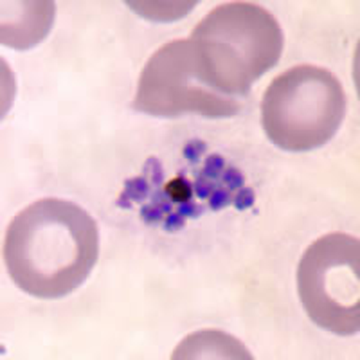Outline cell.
<instances>
[{"label": "cell", "instance_id": "obj_1", "mask_svg": "<svg viewBox=\"0 0 360 360\" xmlns=\"http://www.w3.org/2000/svg\"><path fill=\"white\" fill-rule=\"evenodd\" d=\"M99 252L98 224L62 198H41L13 218L4 238L9 278L38 299L69 295L90 276Z\"/></svg>", "mask_w": 360, "mask_h": 360}, {"label": "cell", "instance_id": "obj_2", "mask_svg": "<svg viewBox=\"0 0 360 360\" xmlns=\"http://www.w3.org/2000/svg\"><path fill=\"white\" fill-rule=\"evenodd\" d=\"M209 83L220 94L245 96L283 53V31L254 2H227L207 13L191 38Z\"/></svg>", "mask_w": 360, "mask_h": 360}, {"label": "cell", "instance_id": "obj_3", "mask_svg": "<svg viewBox=\"0 0 360 360\" xmlns=\"http://www.w3.org/2000/svg\"><path fill=\"white\" fill-rule=\"evenodd\" d=\"M346 114V94L335 74L295 65L272 79L262 99V124L285 152H311L332 139Z\"/></svg>", "mask_w": 360, "mask_h": 360}, {"label": "cell", "instance_id": "obj_4", "mask_svg": "<svg viewBox=\"0 0 360 360\" xmlns=\"http://www.w3.org/2000/svg\"><path fill=\"white\" fill-rule=\"evenodd\" d=\"M297 292L317 326L335 335H355L360 330L359 238L344 233L317 238L299 262Z\"/></svg>", "mask_w": 360, "mask_h": 360}, {"label": "cell", "instance_id": "obj_5", "mask_svg": "<svg viewBox=\"0 0 360 360\" xmlns=\"http://www.w3.org/2000/svg\"><path fill=\"white\" fill-rule=\"evenodd\" d=\"M134 108L155 117L182 114L233 117L242 105L213 89L197 49L188 38L162 45L148 60L141 72Z\"/></svg>", "mask_w": 360, "mask_h": 360}, {"label": "cell", "instance_id": "obj_6", "mask_svg": "<svg viewBox=\"0 0 360 360\" xmlns=\"http://www.w3.org/2000/svg\"><path fill=\"white\" fill-rule=\"evenodd\" d=\"M209 352H213L211 355L217 359H250L249 352L234 337L217 330H204L186 337L184 342L179 344V348L173 353V359H207Z\"/></svg>", "mask_w": 360, "mask_h": 360}, {"label": "cell", "instance_id": "obj_7", "mask_svg": "<svg viewBox=\"0 0 360 360\" xmlns=\"http://www.w3.org/2000/svg\"><path fill=\"white\" fill-rule=\"evenodd\" d=\"M164 193L168 195L169 200L176 202V204H188L193 198V188L184 176H175V179L168 180L164 186Z\"/></svg>", "mask_w": 360, "mask_h": 360}, {"label": "cell", "instance_id": "obj_8", "mask_svg": "<svg viewBox=\"0 0 360 360\" xmlns=\"http://www.w3.org/2000/svg\"><path fill=\"white\" fill-rule=\"evenodd\" d=\"M238 198H242V200H236V205L240 209H245L249 207V205H252L254 202V193L250 191V189H243L240 195H238Z\"/></svg>", "mask_w": 360, "mask_h": 360}]
</instances>
